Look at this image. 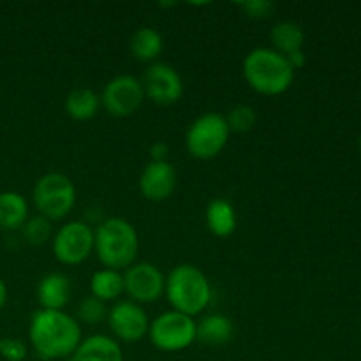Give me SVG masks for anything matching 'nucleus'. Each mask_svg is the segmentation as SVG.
<instances>
[{"label":"nucleus","mask_w":361,"mask_h":361,"mask_svg":"<svg viewBox=\"0 0 361 361\" xmlns=\"http://www.w3.org/2000/svg\"><path fill=\"white\" fill-rule=\"evenodd\" d=\"M28 338L41 360H69L83 341V334L76 317L63 310L41 309L32 314Z\"/></svg>","instance_id":"f257e3e1"},{"label":"nucleus","mask_w":361,"mask_h":361,"mask_svg":"<svg viewBox=\"0 0 361 361\" xmlns=\"http://www.w3.org/2000/svg\"><path fill=\"white\" fill-rule=\"evenodd\" d=\"M243 78L261 95H281L291 88L295 69L274 48H254L243 60Z\"/></svg>","instance_id":"f03ea898"},{"label":"nucleus","mask_w":361,"mask_h":361,"mask_svg":"<svg viewBox=\"0 0 361 361\" xmlns=\"http://www.w3.org/2000/svg\"><path fill=\"white\" fill-rule=\"evenodd\" d=\"M95 254L99 261L109 270L122 271L136 263L140 238L129 221L109 217L95 229Z\"/></svg>","instance_id":"7ed1b4c3"},{"label":"nucleus","mask_w":361,"mask_h":361,"mask_svg":"<svg viewBox=\"0 0 361 361\" xmlns=\"http://www.w3.org/2000/svg\"><path fill=\"white\" fill-rule=\"evenodd\" d=\"M166 296L173 310L185 316H197L212 300V286L208 277L194 264H178L166 277Z\"/></svg>","instance_id":"20e7f679"},{"label":"nucleus","mask_w":361,"mask_h":361,"mask_svg":"<svg viewBox=\"0 0 361 361\" xmlns=\"http://www.w3.org/2000/svg\"><path fill=\"white\" fill-rule=\"evenodd\" d=\"M39 215L48 221H62L76 204V187L69 176L62 173H46L35 182L32 192Z\"/></svg>","instance_id":"39448f33"},{"label":"nucleus","mask_w":361,"mask_h":361,"mask_svg":"<svg viewBox=\"0 0 361 361\" xmlns=\"http://www.w3.org/2000/svg\"><path fill=\"white\" fill-rule=\"evenodd\" d=\"M231 130H229L226 116L221 113H203L189 126L185 134L187 152L194 159L210 161L217 157L228 145Z\"/></svg>","instance_id":"423d86ee"},{"label":"nucleus","mask_w":361,"mask_h":361,"mask_svg":"<svg viewBox=\"0 0 361 361\" xmlns=\"http://www.w3.org/2000/svg\"><path fill=\"white\" fill-rule=\"evenodd\" d=\"M148 338L162 353H178L196 342V321L176 310L155 317L148 328Z\"/></svg>","instance_id":"0eeeda50"},{"label":"nucleus","mask_w":361,"mask_h":361,"mask_svg":"<svg viewBox=\"0 0 361 361\" xmlns=\"http://www.w3.org/2000/svg\"><path fill=\"white\" fill-rule=\"evenodd\" d=\"M95 247V231L83 221H71L55 233L51 242L56 261L76 267L87 261Z\"/></svg>","instance_id":"6e6552de"},{"label":"nucleus","mask_w":361,"mask_h":361,"mask_svg":"<svg viewBox=\"0 0 361 361\" xmlns=\"http://www.w3.org/2000/svg\"><path fill=\"white\" fill-rule=\"evenodd\" d=\"M145 99L141 80L130 74H120L106 83L101 94V106L115 118H127L143 106Z\"/></svg>","instance_id":"1a4fd4ad"},{"label":"nucleus","mask_w":361,"mask_h":361,"mask_svg":"<svg viewBox=\"0 0 361 361\" xmlns=\"http://www.w3.org/2000/svg\"><path fill=\"white\" fill-rule=\"evenodd\" d=\"M145 97L159 106H171L183 95V81L178 71L164 62H154L143 74Z\"/></svg>","instance_id":"9d476101"},{"label":"nucleus","mask_w":361,"mask_h":361,"mask_svg":"<svg viewBox=\"0 0 361 361\" xmlns=\"http://www.w3.org/2000/svg\"><path fill=\"white\" fill-rule=\"evenodd\" d=\"M123 286L130 302L154 303L164 296L166 277L152 263H134L123 271Z\"/></svg>","instance_id":"9b49d317"},{"label":"nucleus","mask_w":361,"mask_h":361,"mask_svg":"<svg viewBox=\"0 0 361 361\" xmlns=\"http://www.w3.org/2000/svg\"><path fill=\"white\" fill-rule=\"evenodd\" d=\"M108 324L111 334L126 344L143 341L148 335L150 321L143 307L130 300L118 302L108 312Z\"/></svg>","instance_id":"f8f14e48"},{"label":"nucleus","mask_w":361,"mask_h":361,"mask_svg":"<svg viewBox=\"0 0 361 361\" xmlns=\"http://www.w3.org/2000/svg\"><path fill=\"white\" fill-rule=\"evenodd\" d=\"M176 169L169 161H150L140 176V192L145 200L164 201L176 189Z\"/></svg>","instance_id":"ddd939ff"},{"label":"nucleus","mask_w":361,"mask_h":361,"mask_svg":"<svg viewBox=\"0 0 361 361\" xmlns=\"http://www.w3.org/2000/svg\"><path fill=\"white\" fill-rule=\"evenodd\" d=\"M69 361H123V351L108 335H90L80 342Z\"/></svg>","instance_id":"4468645a"},{"label":"nucleus","mask_w":361,"mask_h":361,"mask_svg":"<svg viewBox=\"0 0 361 361\" xmlns=\"http://www.w3.org/2000/svg\"><path fill=\"white\" fill-rule=\"evenodd\" d=\"M73 288L69 277L63 274L53 271L41 279L37 286V302L44 310H63L69 303Z\"/></svg>","instance_id":"2eb2a0df"},{"label":"nucleus","mask_w":361,"mask_h":361,"mask_svg":"<svg viewBox=\"0 0 361 361\" xmlns=\"http://www.w3.org/2000/svg\"><path fill=\"white\" fill-rule=\"evenodd\" d=\"M204 221H207L208 231L217 238H228L236 231V226H238L235 207L224 197H217L208 203Z\"/></svg>","instance_id":"dca6fc26"},{"label":"nucleus","mask_w":361,"mask_h":361,"mask_svg":"<svg viewBox=\"0 0 361 361\" xmlns=\"http://www.w3.org/2000/svg\"><path fill=\"white\" fill-rule=\"evenodd\" d=\"M235 335V324L222 314H210L196 323V341L208 345L228 344Z\"/></svg>","instance_id":"f3484780"},{"label":"nucleus","mask_w":361,"mask_h":361,"mask_svg":"<svg viewBox=\"0 0 361 361\" xmlns=\"http://www.w3.org/2000/svg\"><path fill=\"white\" fill-rule=\"evenodd\" d=\"M28 221V203L20 192H0V229L14 231Z\"/></svg>","instance_id":"a211bd4d"},{"label":"nucleus","mask_w":361,"mask_h":361,"mask_svg":"<svg viewBox=\"0 0 361 361\" xmlns=\"http://www.w3.org/2000/svg\"><path fill=\"white\" fill-rule=\"evenodd\" d=\"M101 108V95L95 94L92 88H74L66 97V113L76 122H87L97 115Z\"/></svg>","instance_id":"6ab92c4d"},{"label":"nucleus","mask_w":361,"mask_h":361,"mask_svg":"<svg viewBox=\"0 0 361 361\" xmlns=\"http://www.w3.org/2000/svg\"><path fill=\"white\" fill-rule=\"evenodd\" d=\"M123 293H126V286H123L122 271L102 268L90 277V296L101 302H116Z\"/></svg>","instance_id":"aec40b11"},{"label":"nucleus","mask_w":361,"mask_h":361,"mask_svg":"<svg viewBox=\"0 0 361 361\" xmlns=\"http://www.w3.org/2000/svg\"><path fill=\"white\" fill-rule=\"evenodd\" d=\"M164 49V41L159 30L152 27H141L130 37V53L136 60L154 63Z\"/></svg>","instance_id":"412c9836"},{"label":"nucleus","mask_w":361,"mask_h":361,"mask_svg":"<svg viewBox=\"0 0 361 361\" xmlns=\"http://www.w3.org/2000/svg\"><path fill=\"white\" fill-rule=\"evenodd\" d=\"M270 41L275 51L282 53L284 56L303 49L305 44V32L295 21H281L274 25L270 32Z\"/></svg>","instance_id":"4be33fe9"},{"label":"nucleus","mask_w":361,"mask_h":361,"mask_svg":"<svg viewBox=\"0 0 361 361\" xmlns=\"http://www.w3.org/2000/svg\"><path fill=\"white\" fill-rule=\"evenodd\" d=\"M226 122L231 133H250V130L256 127L257 115L256 109L249 104H236L229 109L228 116H226Z\"/></svg>","instance_id":"5701e85b"},{"label":"nucleus","mask_w":361,"mask_h":361,"mask_svg":"<svg viewBox=\"0 0 361 361\" xmlns=\"http://www.w3.org/2000/svg\"><path fill=\"white\" fill-rule=\"evenodd\" d=\"M23 236L30 245H42V243L48 242L51 238V221H48L42 215H37V217L28 219L23 224Z\"/></svg>","instance_id":"b1692460"},{"label":"nucleus","mask_w":361,"mask_h":361,"mask_svg":"<svg viewBox=\"0 0 361 361\" xmlns=\"http://www.w3.org/2000/svg\"><path fill=\"white\" fill-rule=\"evenodd\" d=\"M108 312L106 303L101 300L94 298V296H87L83 302L78 305V323L85 324H99L101 321L108 319Z\"/></svg>","instance_id":"393cba45"},{"label":"nucleus","mask_w":361,"mask_h":361,"mask_svg":"<svg viewBox=\"0 0 361 361\" xmlns=\"http://www.w3.org/2000/svg\"><path fill=\"white\" fill-rule=\"evenodd\" d=\"M28 349L23 341L16 337L0 338V356L6 361H23L27 358Z\"/></svg>","instance_id":"a878e982"},{"label":"nucleus","mask_w":361,"mask_h":361,"mask_svg":"<svg viewBox=\"0 0 361 361\" xmlns=\"http://www.w3.org/2000/svg\"><path fill=\"white\" fill-rule=\"evenodd\" d=\"M238 6L245 11L247 16L256 18V20L271 16L275 9V4L270 2V0H247V2L238 4Z\"/></svg>","instance_id":"bb28decb"},{"label":"nucleus","mask_w":361,"mask_h":361,"mask_svg":"<svg viewBox=\"0 0 361 361\" xmlns=\"http://www.w3.org/2000/svg\"><path fill=\"white\" fill-rule=\"evenodd\" d=\"M169 147L164 141H155L150 147V157L152 161H168Z\"/></svg>","instance_id":"cd10ccee"},{"label":"nucleus","mask_w":361,"mask_h":361,"mask_svg":"<svg viewBox=\"0 0 361 361\" xmlns=\"http://www.w3.org/2000/svg\"><path fill=\"white\" fill-rule=\"evenodd\" d=\"M286 59H288L289 66H291L295 71L302 69V67H305V63H307V56H305V53H303V49L291 53V55H288Z\"/></svg>","instance_id":"c85d7f7f"},{"label":"nucleus","mask_w":361,"mask_h":361,"mask_svg":"<svg viewBox=\"0 0 361 361\" xmlns=\"http://www.w3.org/2000/svg\"><path fill=\"white\" fill-rule=\"evenodd\" d=\"M6 302H7V286H6V282L0 279V310L4 309Z\"/></svg>","instance_id":"c756f323"},{"label":"nucleus","mask_w":361,"mask_h":361,"mask_svg":"<svg viewBox=\"0 0 361 361\" xmlns=\"http://www.w3.org/2000/svg\"><path fill=\"white\" fill-rule=\"evenodd\" d=\"M358 145H360V152H361V134H360V141H358Z\"/></svg>","instance_id":"7c9ffc66"}]
</instances>
